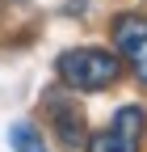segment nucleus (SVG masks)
Returning <instances> with one entry per match:
<instances>
[{
	"label": "nucleus",
	"mask_w": 147,
	"mask_h": 152,
	"mask_svg": "<svg viewBox=\"0 0 147 152\" xmlns=\"http://www.w3.org/2000/svg\"><path fill=\"white\" fill-rule=\"evenodd\" d=\"M59 76L71 89H84L88 93V89L114 85L122 76V64H118V55L105 51V47H76V51H67L59 59Z\"/></svg>",
	"instance_id": "obj_1"
},
{
	"label": "nucleus",
	"mask_w": 147,
	"mask_h": 152,
	"mask_svg": "<svg viewBox=\"0 0 147 152\" xmlns=\"http://www.w3.org/2000/svg\"><path fill=\"white\" fill-rule=\"evenodd\" d=\"M139 135H143V110L139 106H122L109 127L93 131L88 152H139Z\"/></svg>",
	"instance_id": "obj_2"
},
{
	"label": "nucleus",
	"mask_w": 147,
	"mask_h": 152,
	"mask_svg": "<svg viewBox=\"0 0 147 152\" xmlns=\"http://www.w3.org/2000/svg\"><path fill=\"white\" fill-rule=\"evenodd\" d=\"M114 42L122 51V59L139 72V80L147 85V17L139 13H126L114 21Z\"/></svg>",
	"instance_id": "obj_3"
},
{
	"label": "nucleus",
	"mask_w": 147,
	"mask_h": 152,
	"mask_svg": "<svg viewBox=\"0 0 147 152\" xmlns=\"http://www.w3.org/2000/svg\"><path fill=\"white\" fill-rule=\"evenodd\" d=\"M9 140H13V148H17V152H46L42 135H38V131H34L30 123H17V127L9 131Z\"/></svg>",
	"instance_id": "obj_4"
}]
</instances>
